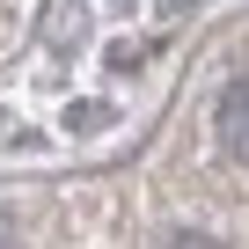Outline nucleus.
<instances>
[{
    "label": "nucleus",
    "mask_w": 249,
    "mask_h": 249,
    "mask_svg": "<svg viewBox=\"0 0 249 249\" xmlns=\"http://www.w3.org/2000/svg\"><path fill=\"white\" fill-rule=\"evenodd\" d=\"M213 132H220V147H227L234 161H249V81H234V88L220 95V110H213Z\"/></svg>",
    "instance_id": "f257e3e1"
},
{
    "label": "nucleus",
    "mask_w": 249,
    "mask_h": 249,
    "mask_svg": "<svg viewBox=\"0 0 249 249\" xmlns=\"http://www.w3.org/2000/svg\"><path fill=\"white\" fill-rule=\"evenodd\" d=\"M161 249H220V242H205V234H169Z\"/></svg>",
    "instance_id": "f03ea898"
},
{
    "label": "nucleus",
    "mask_w": 249,
    "mask_h": 249,
    "mask_svg": "<svg viewBox=\"0 0 249 249\" xmlns=\"http://www.w3.org/2000/svg\"><path fill=\"white\" fill-rule=\"evenodd\" d=\"M0 249H15V227H8V213H0Z\"/></svg>",
    "instance_id": "7ed1b4c3"
}]
</instances>
